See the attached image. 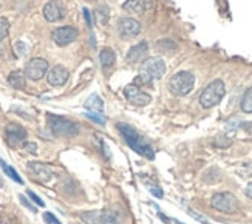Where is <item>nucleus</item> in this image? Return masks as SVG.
Segmentation results:
<instances>
[{
  "label": "nucleus",
  "mask_w": 252,
  "mask_h": 224,
  "mask_svg": "<svg viewBox=\"0 0 252 224\" xmlns=\"http://www.w3.org/2000/svg\"><path fill=\"white\" fill-rule=\"evenodd\" d=\"M164 73H166V64L161 58H147L139 66V77L136 82L152 84L153 81L161 79Z\"/></svg>",
  "instance_id": "f257e3e1"
},
{
  "label": "nucleus",
  "mask_w": 252,
  "mask_h": 224,
  "mask_svg": "<svg viewBox=\"0 0 252 224\" xmlns=\"http://www.w3.org/2000/svg\"><path fill=\"white\" fill-rule=\"evenodd\" d=\"M118 130L121 131L123 138L126 139V142L130 145L131 149H133L136 153L142 155V156H147L149 160H153V149L150 147L149 144H144L141 139V136L138 134V131L135 128H131L130 126L127 124H118Z\"/></svg>",
  "instance_id": "f03ea898"
},
{
  "label": "nucleus",
  "mask_w": 252,
  "mask_h": 224,
  "mask_svg": "<svg viewBox=\"0 0 252 224\" xmlns=\"http://www.w3.org/2000/svg\"><path fill=\"white\" fill-rule=\"evenodd\" d=\"M224 95H226V87L223 81L215 79L203 90V93L200 96V104L203 108H212L221 102Z\"/></svg>",
  "instance_id": "7ed1b4c3"
},
{
  "label": "nucleus",
  "mask_w": 252,
  "mask_h": 224,
  "mask_svg": "<svg viewBox=\"0 0 252 224\" xmlns=\"http://www.w3.org/2000/svg\"><path fill=\"white\" fill-rule=\"evenodd\" d=\"M195 85V76L189 71H180L172 76L169 82V88L175 96H186L189 95Z\"/></svg>",
  "instance_id": "20e7f679"
},
{
  "label": "nucleus",
  "mask_w": 252,
  "mask_h": 224,
  "mask_svg": "<svg viewBox=\"0 0 252 224\" xmlns=\"http://www.w3.org/2000/svg\"><path fill=\"white\" fill-rule=\"evenodd\" d=\"M47 121H48L50 130L53 131V134H56V136H70L71 138L79 133V127L70 119H65L62 116H56V115H48Z\"/></svg>",
  "instance_id": "39448f33"
},
{
  "label": "nucleus",
  "mask_w": 252,
  "mask_h": 224,
  "mask_svg": "<svg viewBox=\"0 0 252 224\" xmlns=\"http://www.w3.org/2000/svg\"><path fill=\"white\" fill-rule=\"evenodd\" d=\"M211 206L218 212H223V214H235L238 210V201L232 193L220 192L212 196Z\"/></svg>",
  "instance_id": "423d86ee"
},
{
  "label": "nucleus",
  "mask_w": 252,
  "mask_h": 224,
  "mask_svg": "<svg viewBox=\"0 0 252 224\" xmlns=\"http://www.w3.org/2000/svg\"><path fill=\"white\" fill-rule=\"evenodd\" d=\"M48 73V62L42 58L31 59L25 66V76L31 81H39Z\"/></svg>",
  "instance_id": "0eeeda50"
},
{
  "label": "nucleus",
  "mask_w": 252,
  "mask_h": 224,
  "mask_svg": "<svg viewBox=\"0 0 252 224\" xmlns=\"http://www.w3.org/2000/svg\"><path fill=\"white\" fill-rule=\"evenodd\" d=\"M79 36V31L74 27H59L51 32V39L54 43L59 45V47H65V45H70L74 42Z\"/></svg>",
  "instance_id": "6e6552de"
},
{
  "label": "nucleus",
  "mask_w": 252,
  "mask_h": 224,
  "mask_svg": "<svg viewBox=\"0 0 252 224\" xmlns=\"http://www.w3.org/2000/svg\"><path fill=\"white\" fill-rule=\"evenodd\" d=\"M118 32L123 39H133L141 32V24L131 17H123L118 22Z\"/></svg>",
  "instance_id": "1a4fd4ad"
},
{
  "label": "nucleus",
  "mask_w": 252,
  "mask_h": 224,
  "mask_svg": "<svg viewBox=\"0 0 252 224\" xmlns=\"http://www.w3.org/2000/svg\"><path fill=\"white\" fill-rule=\"evenodd\" d=\"M124 96L126 99L128 100L130 104L133 105H138V107H144V105H149L150 104V95L144 93L142 90H139L136 85H128L124 88Z\"/></svg>",
  "instance_id": "9d476101"
},
{
  "label": "nucleus",
  "mask_w": 252,
  "mask_h": 224,
  "mask_svg": "<svg viewBox=\"0 0 252 224\" xmlns=\"http://www.w3.org/2000/svg\"><path fill=\"white\" fill-rule=\"evenodd\" d=\"M5 134L11 147H17V145L24 144L27 139V130L17 124H8L5 128Z\"/></svg>",
  "instance_id": "9b49d317"
},
{
  "label": "nucleus",
  "mask_w": 252,
  "mask_h": 224,
  "mask_svg": "<svg viewBox=\"0 0 252 224\" xmlns=\"http://www.w3.org/2000/svg\"><path fill=\"white\" fill-rule=\"evenodd\" d=\"M68 70L65 68V66L62 65H56V66H53L51 70H48L47 73V81L51 87H62L67 84L68 81Z\"/></svg>",
  "instance_id": "f8f14e48"
},
{
  "label": "nucleus",
  "mask_w": 252,
  "mask_h": 224,
  "mask_svg": "<svg viewBox=\"0 0 252 224\" xmlns=\"http://www.w3.org/2000/svg\"><path fill=\"white\" fill-rule=\"evenodd\" d=\"M43 17L48 22H59L65 17V8L62 6V3L53 0V2H48L43 6Z\"/></svg>",
  "instance_id": "ddd939ff"
},
{
  "label": "nucleus",
  "mask_w": 252,
  "mask_h": 224,
  "mask_svg": "<svg viewBox=\"0 0 252 224\" xmlns=\"http://www.w3.org/2000/svg\"><path fill=\"white\" fill-rule=\"evenodd\" d=\"M28 170H30L32 175H34V178H37L39 181H42V183L48 181V179L51 178V175H53L48 165L42 164V162H36V161L28 164Z\"/></svg>",
  "instance_id": "4468645a"
},
{
  "label": "nucleus",
  "mask_w": 252,
  "mask_h": 224,
  "mask_svg": "<svg viewBox=\"0 0 252 224\" xmlns=\"http://www.w3.org/2000/svg\"><path fill=\"white\" fill-rule=\"evenodd\" d=\"M124 8L128 11V13L144 14L152 8V0H127Z\"/></svg>",
  "instance_id": "2eb2a0df"
},
{
  "label": "nucleus",
  "mask_w": 252,
  "mask_h": 224,
  "mask_svg": "<svg viewBox=\"0 0 252 224\" xmlns=\"http://www.w3.org/2000/svg\"><path fill=\"white\" fill-rule=\"evenodd\" d=\"M147 50H149V43L147 42H141V43L135 45V47H131L128 50L127 56H126L127 62L128 64H136V62H139L146 56Z\"/></svg>",
  "instance_id": "dca6fc26"
},
{
  "label": "nucleus",
  "mask_w": 252,
  "mask_h": 224,
  "mask_svg": "<svg viewBox=\"0 0 252 224\" xmlns=\"http://www.w3.org/2000/svg\"><path fill=\"white\" fill-rule=\"evenodd\" d=\"M8 84L16 90H24L27 87V76L25 71H13L8 76Z\"/></svg>",
  "instance_id": "f3484780"
},
{
  "label": "nucleus",
  "mask_w": 252,
  "mask_h": 224,
  "mask_svg": "<svg viewBox=\"0 0 252 224\" xmlns=\"http://www.w3.org/2000/svg\"><path fill=\"white\" fill-rule=\"evenodd\" d=\"M81 220L85 224H102L104 220V212L102 210H89V212H82Z\"/></svg>",
  "instance_id": "a211bd4d"
},
{
  "label": "nucleus",
  "mask_w": 252,
  "mask_h": 224,
  "mask_svg": "<svg viewBox=\"0 0 252 224\" xmlns=\"http://www.w3.org/2000/svg\"><path fill=\"white\" fill-rule=\"evenodd\" d=\"M85 108L87 110H92V111H99V113H102L104 100L99 96H97V95H92L89 99L85 100Z\"/></svg>",
  "instance_id": "6ab92c4d"
},
{
  "label": "nucleus",
  "mask_w": 252,
  "mask_h": 224,
  "mask_svg": "<svg viewBox=\"0 0 252 224\" xmlns=\"http://www.w3.org/2000/svg\"><path fill=\"white\" fill-rule=\"evenodd\" d=\"M99 61H101V65L104 66V68H110L116 61V56L110 48H104L99 54Z\"/></svg>",
  "instance_id": "aec40b11"
},
{
  "label": "nucleus",
  "mask_w": 252,
  "mask_h": 224,
  "mask_svg": "<svg viewBox=\"0 0 252 224\" xmlns=\"http://www.w3.org/2000/svg\"><path fill=\"white\" fill-rule=\"evenodd\" d=\"M0 167H2V169H3V172L11 178V179H13V181H16V183H19V184H24V179H22L20 176H19V173L13 169V167H11V165H8L3 160H0Z\"/></svg>",
  "instance_id": "412c9836"
},
{
  "label": "nucleus",
  "mask_w": 252,
  "mask_h": 224,
  "mask_svg": "<svg viewBox=\"0 0 252 224\" xmlns=\"http://www.w3.org/2000/svg\"><path fill=\"white\" fill-rule=\"evenodd\" d=\"M242 107L243 113H252V87L246 90V93L243 95V99H242Z\"/></svg>",
  "instance_id": "4be33fe9"
},
{
  "label": "nucleus",
  "mask_w": 252,
  "mask_h": 224,
  "mask_svg": "<svg viewBox=\"0 0 252 224\" xmlns=\"http://www.w3.org/2000/svg\"><path fill=\"white\" fill-rule=\"evenodd\" d=\"M214 145L218 149H227L232 145V139L229 136H224V134H220V136H217L214 139Z\"/></svg>",
  "instance_id": "5701e85b"
},
{
  "label": "nucleus",
  "mask_w": 252,
  "mask_h": 224,
  "mask_svg": "<svg viewBox=\"0 0 252 224\" xmlns=\"http://www.w3.org/2000/svg\"><path fill=\"white\" fill-rule=\"evenodd\" d=\"M157 48L162 53H167L169 50H177V43H173L170 39H162L157 43Z\"/></svg>",
  "instance_id": "b1692460"
},
{
  "label": "nucleus",
  "mask_w": 252,
  "mask_h": 224,
  "mask_svg": "<svg viewBox=\"0 0 252 224\" xmlns=\"http://www.w3.org/2000/svg\"><path fill=\"white\" fill-rule=\"evenodd\" d=\"M85 116L89 118V119H92V121H94L96 124H105V116L102 115V113H99V111H87L85 113Z\"/></svg>",
  "instance_id": "393cba45"
},
{
  "label": "nucleus",
  "mask_w": 252,
  "mask_h": 224,
  "mask_svg": "<svg viewBox=\"0 0 252 224\" xmlns=\"http://www.w3.org/2000/svg\"><path fill=\"white\" fill-rule=\"evenodd\" d=\"M9 31V22L5 17H0V42H2Z\"/></svg>",
  "instance_id": "a878e982"
},
{
  "label": "nucleus",
  "mask_w": 252,
  "mask_h": 224,
  "mask_svg": "<svg viewBox=\"0 0 252 224\" xmlns=\"http://www.w3.org/2000/svg\"><path fill=\"white\" fill-rule=\"evenodd\" d=\"M96 16H97V19H99L101 24H105V22L108 20V9L107 8H99L96 11Z\"/></svg>",
  "instance_id": "bb28decb"
},
{
  "label": "nucleus",
  "mask_w": 252,
  "mask_h": 224,
  "mask_svg": "<svg viewBox=\"0 0 252 224\" xmlns=\"http://www.w3.org/2000/svg\"><path fill=\"white\" fill-rule=\"evenodd\" d=\"M43 220H45L47 224H61V221L54 217L51 212H45V214H43Z\"/></svg>",
  "instance_id": "cd10ccee"
},
{
  "label": "nucleus",
  "mask_w": 252,
  "mask_h": 224,
  "mask_svg": "<svg viewBox=\"0 0 252 224\" xmlns=\"http://www.w3.org/2000/svg\"><path fill=\"white\" fill-rule=\"evenodd\" d=\"M27 195L32 199V201H34V203L37 204V206H40V207H43V206H45V203H43V201L34 193V192H31V190H28V192H27Z\"/></svg>",
  "instance_id": "c85d7f7f"
},
{
  "label": "nucleus",
  "mask_w": 252,
  "mask_h": 224,
  "mask_svg": "<svg viewBox=\"0 0 252 224\" xmlns=\"http://www.w3.org/2000/svg\"><path fill=\"white\" fill-rule=\"evenodd\" d=\"M24 149L30 153H37V144L36 142H24Z\"/></svg>",
  "instance_id": "c756f323"
},
{
  "label": "nucleus",
  "mask_w": 252,
  "mask_h": 224,
  "mask_svg": "<svg viewBox=\"0 0 252 224\" xmlns=\"http://www.w3.org/2000/svg\"><path fill=\"white\" fill-rule=\"evenodd\" d=\"M19 199H20V203L24 204V206H27V207H28V209H30L31 212H36V207L32 206V204L30 203V201H28V199H27V198H25L24 195H20V196H19Z\"/></svg>",
  "instance_id": "7c9ffc66"
},
{
  "label": "nucleus",
  "mask_w": 252,
  "mask_h": 224,
  "mask_svg": "<svg viewBox=\"0 0 252 224\" xmlns=\"http://www.w3.org/2000/svg\"><path fill=\"white\" fill-rule=\"evenodd\" d=\"M84 16H85V20H87V25H89V28H92V16H90V11L84 8Z\"/></svg>",
  "instance_id": "2f4dec72"
},
{
  "label": "nucleus",
  "mask_w": 252,
  "mask_h": 224,
  "mask_svg": "<svg viewBox=\"0 0 252 224\" xmlns=\"http://www.w3.org/2000/svg\"><path fill=\"white\" fill-rule=\"evenodd\" d=\"M150 192H152V195H153V196L162 198V190H161L159 187H157V189H155V187H152V189H150Z\"/></svg>",
  "instance_id": "473e14b6"
},
{
  "label": "nucleus",
  "mask_w": 252,
  "mask_h": 224,
  "mask_svg": "<svg viewBox=\"0 0 252 224\" xmlns=\"http://www.w3.org/2000/svg\"><path fill=\"white\" fill-rule=\"evenodd\" d=\"M246 195L252 199V183L248 184V187H246Z\"/></svg>",
  "instance_id": "72a5a7b5"
},
{
  "label": "nucleus",
  "mask_w": 252,
  "mask_h": 224,
  "mask_svg": "<svg viewBox=\"0 0 252 224\" xmlns=\"http://www.w3.org/2000/svg\"><path fill=\"white\" fill-rule=\"evenodd\" d=\"M0 187H3V179L0 178Z\"/></svg>",
  "instance_id": "f704fd0d"
},
{
  "label": "nucleus",
  "mask_w": 252,
  "mask_h": 224,
  "mask_svg": "<svg viewBox=\"0 0 252 224\" xmlns=\"http://www.w3.org/2000/svg\"><path fill=\"white\" fill-rule=\"evenodd\" d=\"M177 224H184V223H180V221H177Z\"/></svg>",
  "instance_id": "c9c22d12"
}]
</instances>
